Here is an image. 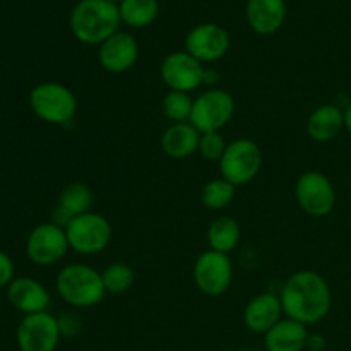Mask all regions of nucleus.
I'll list each match as a JSON object with an SVG mask.
<instances>
[{
    "label": "nucleus",
    "mask_w": 351,
    "mask_h": 351,
    "mask_svg": "<svg viewBox=\"0 0 351 351\" xmlns=\"http://www.w3.org/2000/svg\"><path fill=\"white\" fill-rule=\"evenodd\" d=\"M280 300L287 317L312 326L328 317L332 305L331 287L317 271L302 269L285 281Z\"/></svg>",
    "instance_id": "obj_1"
},
{
    "label": "nucleus",
    "mask_w": 351,
    "mask_h": 351,
    "mask_svg": "<svg viewBox=\"0 0 351 351\" xmlns=\"http://www.w3.org/2000/svg\"><path fill=\"white\" fill-rule=\"evenodd\" d=\"M120 24L119 3L110 0H79L69 16V26L75 40L91 47H99L120 31Z\"/></svg>",
    "instance_id": "obj_2"
},
{
    "label": "nucleus",
    "mask_w": 351,
    "mask_h": 351,
    "mask_svg": "<svg viewBox=\"0 0 351 351\" xmlns=\"http://www.w3.org/2000/svg\"><path fill=\"white\" fill-rule=\"evenodd\" d=\"M57 295L75 308L96 307L105 298L101 273L89 264L72 263L62 267L55 278Z\"/></svg>",
    "instance_id": "obj_3"
},
{
    "label": "nucleus",
    "mask_w": 351,
    "mask_h": 351,
    "mask_svg": "<svg viewBox=\"0 0 351 351\" xmlns=\"http://www.w3.org/2000/svg\"><path fill=\"white\" fill-rule=\"evenodd\" d=\"M29 108L38 119L50 125H67L77 115V98L62 82L45 81L31 89Z\"/></svg>",
    "instance_id": "obj_4"
},
{
    "label": "nucleus",
    "mask_w": 351,
    "mask_h": 351,
    "mask_svg": "<svg viewBox=\"0 0 351 351\" xmlns=\"http://www.w3.org/2000/svg\"><path fill=\"white\" fill-rule=\"evenodd\" d=\"M71 250L81 256H96L110 245L113 237L112 223L99 213H84L75 216L65 226Z\"/></svg>",
    "instance_id": "obj_5"
},
{
    "label": "nucleus",
    "mask_w": 351,
    "mask_h": 351,
    "mask_svg": "<svg viewBox=\"0 0 351 351\" xmlns=\"http://www.w3.org/2000/svg\"><path fill=\"white\" fill-rule=\"evenodd\" d=\"M237 103L232 93L221 88L206 89L194 98L189 122L201 134L221 132L235 115Z\"/></svg>",
    "instance_id": "obj_6"
},
{
    "label": "nucleus",
    "mask_w": 351,
    "mask_h": 351,
    "mask_svg": "<svg viewBox=\"0 0 351 351\" xmlns=\"http://www.w3.org/2000/svg\"><path fill=\"white\" fill-rule=\"evenodd\" d=\"M218 165L221 177L235 187H240L250 184L259 175L263 167V153L252 139L242 137L228 143Z\"/></svg>",
    "instance_id": "obj_7"
},
{
    "label": "nucleus",
    "mask_w": 351,
    "mask_h": 351,
    "mask_svg": "<svg viewBox=\"0 0 351 351\" xmlns=\"http://www.w3.org/2000/svg\"><path fill=\"white\" fill-rule=\"evenodd\" d=\"M295 199L305 215L312 218H326L336 206L335 185L322 171L308 170L297 178Z\"/></svg>",
    "instance_id": "obj_8"
},
{
    "label": "nucleus",
    "mask_w": 351,
    "mask_h": 351,
    "mask_svg": "<svg viewBox=\"0 0 351 351\" xmlns=\"http://www.w3.org/2000/svg\"><path fill=\"white\" fill-rule=\"evenodd\" d=\"M192 278L201 293L208 297H221L230 290L233 281V264L228 254L204 250L195 259Z\"/></svg>",
    "instance_id": "obj_9"
},
{
    "label": "nucleus",
    "mask_w": 351,
    "mask_h": 351,
    "mask_svg": "<svg viewBox=\"0 0 351 351\" xmlns=\"http://www.w3.org/2000/svg\"><path fill=\"white\" fill-rule=\"evenodd\" d=\"M204 64L185 50L171 51L160 65V75L168 91L194 93L206 82Z\"/></svg>",
    "instance_id": "obj_10"
},
{
    "label": "nucleus",
    "mask_w": 351,
    "mask_h": 351,
    "mask_svg": "<svg viewBox=\"0 0 351 351\" xmlns=\"http://www.w3.org/2000/svg\"><path fill=\"white\" fill-rule=\"evenodd\" d=\"M69 249L65 228L53 221L34 226L26 239V256L36 266L48 267L60 263Z\"/></svg>",
    "instance_id": "obj_11"
},
{
    "label": "nucleus",
    "mask_w": 351,
    "mask_h": 351,
    "mask_svg": "<svg viewBox=\"0 0 351 351\" xmlns=\"http://www.w3.org/2000/svg\"><path fill=\"white\" fill-rule=\"evenodd\" d=\"M60 338L58 319L48 311L24 315L16 331L21 351H55Z\"/></svg>",
    "instance_id": "obj_12"
},
{
    "label": "nucleus",
    "mask_w": 351,
    "mask_h": 351,
    "mask_svg": "<svg viewBox=\"0 0 351 351\" xmlns=\"http://www.w3.org/2000/svg\"><path fill=\"white\" fill-rule=\"evenodd\" d=\"M230 43L232 40L225 27L215 23H204L189 31L184 50L202 64H213L228 53Z\"/></svg>",
    "instance_id": "obj_13"
},
{
    "label": "nucleus",
    "mask_w": 351,
    "mask_h": 351,
    "mask_svg": "<svg viewBox=\"0 0 351 351\" xmlns=\"http://www.w3.org/2000/svg\"><path fill=\"white\" fill-rule=\"evenodd\" d=\"M137 58H139V43L132 34L125 31H117L98 47L99 65L110 74L129 72L137 64Z\"/></svg>",
    "instance_id": "obj_14"
},
{
    "label": "nucleus",
    "mask_w": 351,
    "mask_h": 351,
    "mask_svg": "<svg viewBox=\"0 0 351 351\" xmlns=\"http://www.w3.org/2000/svg\"><path fill=\"white\" fill-rule=\"evenodd\" d=\"M7 300L16 311L24 315L47 312L50 307V291L43 283L29 276L14 278L12 283L5 288Z\"/></svg>",
    "instance_id": "obj_15"
},
{
    "label": "nucleus",
    "mask_w": 351,
    "mask_h": 351,
    "mask_svg": "<svg viewBox=\"0 0 351 351\" xmlns=\"http://www.w3.org/2000/svg\"><path fill=\"white\" fill-rule=\"evenodd\" d=\"M283 305L280 295L259 293L247 302L243 308V322L250 332L266 335L283 319Z\"/></svg>",
    "instance_id": "obj_16"
},
{
    "label": "nucleus",
    "mask_w": 351,
    "mask_h": 351,
    "mask_svg": "<svg viewBox=\"0 0 351 351\" xmlns=\"http://www.w3.org/2000/svg\"><path fill=\"white\" fill-rule=\"evenodd\" d=\"M245 17L250 29L261 36H271L283 27L287 19L285 0H247Z\"/></svg>",
    "instance_id": "obj_17"
},
{
    "label": "nucleus",
    "mask_w": 351,
    "mask_h": 351,
    "mask_svg": "<svg viewBox=\"0 0 351 351\" xmlns=\"http://www.w3.org/2000/svg\"><path fill=\"white\" fill-rule=\"evenodd\" d=\"M93 199L95 195H93L91 187L86 185L84 182H72V184L65 185L58 195L57 206L51 213V221L65 228L67 223L75 216L91 211Z\"/></svg>",
    "instance_id": "obj_18"
},
{
    "label": "nucleus",
    "mask_w": 351,
    "mask_h": 351,
    "mask_svg": "<svg viewBox=\"0 0 351 351\" xmlns=\"http://www.w3.org/2000/svg\"><path fill=\"white\" fill-rule=\"evenodd\" d=\"M305 129H307V136L315 143L335 141L345 130V110L332 103L317 106L308 115Z\"/></svg>",
    "instance_id": "obj_19"
},
{
    "label": "nucleus",
    "mask_w": 351,
    "mask_h": 351,
    "mask_svg": "<svg viewBox=\"0 0 351 351\" xmlns=\"http://www.w3.org/2000/svg\"><path fill=\"white\" fill-rule=\"evenodd\" d=\"M307 339V326L285 317L264 335V346L267 351H304Z\"/></svg>",
    "instance_id": "obj_20"
},
{
    "label": "nucleus",
    "mask_w": 351,
    "mask_h": 351,
    "mask_svg": "<svg viewBox=\"0 0 351 351\" xmlns=\"http://www.w3.org/2000/svg\"><path fill=\"white\" fill-rule=\"evenodd\" d=\"M201 132L191 122L171 123L161 136V149L171 160H185L197 153Z\"/></svg>",
    "instance_id": "obj_21"
},
{
    "label": "nucleus",
    "mask_w": 351,
    "mask_h": 351,
    "mask_svg": "<svg viewBox=\"0 0 351 351\" xmlns=\"http://www.w3.org/2000/svg\"><path fill=\"white\" fill-rule=\"evenodd\" d=\"M240 225L232 216H218L213 219L208 228L209 249L221 254H230L237 249L240 242Z\"/></svg>",
    "instance_id": "obj_22"
},
{
    "label": "nucleus",
    "mask_w": 351,
    "mask_h": 351,
    "mask_svg": "<svg viewBox=\"0 0 351 351\" xmlns=\"http://www.w3.org/2000/svg\"><path fill=\"white\" fill-rule=\"evenodd\" d=\"M120 19L129 27H147L160 16L158 0H122L119 3Z\"/></svg>",
    "instance_id": "obj_23"
},
{
    "label": "nucleus",
    "mask_w": 351,
    "mask_h": 351,
    "mask_svg": "<svg viewBox=\"0 0 351 351\" xmlns=\"http://www.w3.org/2000/svg\"><path fill=\"white\" fill-rule=\"evenodd\" d=\"M235 185L230 184L223 177L213 178L202 187L201 201L211 211H221L226 209L235 199Z\"/></svg>",
    "instance_id": "obj_24"
},
{
    "label": "nucleus",
    "mask_w": 351,
    "mask_h": 351,
    "mask_svg": "<svg viewBox=\"0 0 351 351\" xmlns=\"http://www.w3.org/2000/svg\"><path fill=\"white\" fill-rule=\"evenodd\" d=\"M103 287L106 293L122 295L127 293L136 283V273L125 263H112L101 271Z\"/></svg>",
    "instance_id": "obj_25"
},
{
    "label": "nucleus",
    "mask_w": 351,
    "mask_h": 351,
    "mask_svg": "<svg viewBox=\"0 0 351 351\" xmlns=\"http://www.w3.org/2000/svg\"><path fill=\"white\" fill-rule=\"evenodd\" d=\"M192 106H194V98L189 93L168 91L161 101V112L171 123L189 122Z\"/></svg>",
    "instance_id": "obj_26"
},
{
    "label": "nucleus",
    "mask_w": 351,
    "mask_h": 351,
    "mask_svg": "<svg viewBox=\"0 0 351 351\" xmlns=\"http://www.w3.org/2000/svg\"><path fill=\"white\" fill-rule=\"evenodd\" d=\"M226 146H228V143L221 136V132H206L201 134L197 153L208 161H219Z\"/></svg>",
    "instance_id": "obj_27"
},
{
    "label": "nucleus",
    "mask_w": 351,
    "mask_h": 351,
    "mask_svg": "<svg viewBox=\"0 0 351 351\" xmlns=\"http://www.w3.org/2000/svg\"><path fill=\"white\" fill-rule=\"evenodd\" d=\"M14 280V261L9 254L0 250V290L7 288Z\"/></svg>",
    "instance_id": "obj_28"
},
{
    "label": "nucleus",
    "mask_w": 351,
    "mask_h": 351,
    "mask_svg": "<svg viewBox=\"0 0 351 351\" xmlns=\"http://www.w3.org/2000/svg\"><path fill=\"white\" fill-rule=\"evenodd\" d=\"M57 319H58V328H60L62 336H67V338H71V336L77 335L79 329H81V322H79V319L74 317V315L67 314V315H62V317H57Z\"/></svg>",
    "instance_id": "obj_29"
},
{
    "label": "nucleus",
    "mask_w": 351,
    "mask_h": 351,
    "mask_svg": "<svg viewBox=\"0 0 351 351\" xmlns=\"http://www.w3.org/2000/svg\"><path fill=\"white\" fill-rule=\"evenodd\" d=\"M324 348H326V339H324V336H321V335H308L307 348H305V350L322 351Z\"/></svg>",
    "instance_id": "obj_30"
},
{
    "label": "nucleus",
    "mask_w": 351,
    "mask_h": 351,
    "mask_svg": "<svg viewBox=\"0 0 351 351\" xmlns=\"http://www.w3.org/2000/svg\"><path fill=\"white\" fill-rule=\"evenodd\" d=\"M345 129L348 130V134L351 136V103L345 108Z\"/></svg>",
    "instance_id": "obj_31"
},
{
    "label": "nucleus",
    "mask_w": 351,
    "mask_h": 351,
    "mask_svg": "<svg viewBox=\"0 0 351 351\" xmlns=\"http://www.w3.org/2000/svg\"><path fill=\"white\" fill-rule=\"evenodd\" d=\"M110 2H113V3H120V2H122V0H110Z\"/></svg>",
    "instance_id": "obj_32"
}]
</instances>
